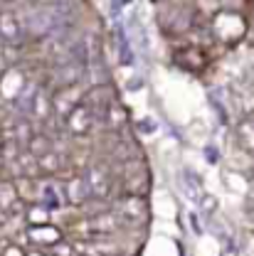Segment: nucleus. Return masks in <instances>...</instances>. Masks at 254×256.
Returning <instances> with one entry per match:
<instances>
[{
    "instance_id": "obj_9",
    "label": "nucleus",
    "mask_w": 254,
    "mask_h": 256,
    "mask_svg": "<svg viewBox=\"0 0 254 256\" xmlns=\"http://www.w3.org/2000/svg\"><path fill=\"white\" fill-rule=\"evenodd\" d=\"M114 226H116V217H114L111 212L96 214L94 220L89 222V229H92V232H104V234H106V232H111Z\"/></svg>"
},
{
    "instance_id": "obj_1",
    "label": "nucleus",
    "mask_w": 254,
    "mask_h": 256,
    "mask_svg": "<svg viewBox=\"0 0 254 256\" xmlns=\"http://www.w3.org/2000/svg\"><path fill=\"white\" fill-rule=\"evenodd\" d=\"M64 124L69 128V133H74V136H87V133L92 130V126H94V111L87 108L84 101H79V104L64 116Z\"/></svg>"
},
{
    "instance_id": "obj_11",
    "label": "nucleus",
    "mask_w": 254,
    "mask_h": 256,
    "mask_svg": "<svg viewBox=\"0 0 254 256\" xmlns=\"http://www.w3.org/2000/svg\"><path fill=\"white\" fill-rule=\"evenodd\" d=\"M50 249H52V256H74V249H72V244H64L62 239H60L57 244H52Z\"/></svg>"
},
{
    "instance_id": "obj_10",
    "label": "nucleus",
    "mask_w": 254,
    "mask_h": 256,
    "mask_svg": "<svg viewBox=\"0 0 254 256\" xmlns=\"http://www.w3.org/2000/svg\"><path fill=\"white\" fill-rule=\"evenodd\" d=\"M30 222L32 224H45L50 222V214H47V204H35V207H30Z\"/></svg>"
},
{
    "instance_id": "obj_5",
    "label": "nucleus",
    "mask_w": 254,
    "mask_h": 256,
    "mask_svg": "<svg viewBox=\"0 0 254 256\" xmlns=\"http://www.w3.org/2000/svg\"><path fill=\"white\" fill-rule=\"evenodd\" d=\"M234 136H237V146H239L244 153L254 156V114H249L247 118L239 121Z\"/></svg>"
},
{
    "instance_id": "obj_13",
    "label": "nucleus",
    "mask_w": 254,
    "mask_h": 256,
    "mask_svg": "<svg viewBox=\"0 0 254 256\" xmlns=\"http://www.w3.org/2000/svg\"><path fill=\"white\" fill-rule=\"evenodd\" d=\"M5 256H25V254H23L18 246H8V249H5Z\"/></svg>"
},
{
    "instance_id": "obj_12",
    "label": "nucleus",
    "mask_w": 254,
    "mask_h": 256,
    "mask_svg": "<svg viewBox=\"0 0 254 256\" xmlns=\"http://www.w3.org/2000/svg\"><path fill=\"white\" fill-rule=\"evenodd\" d=\"M215 207H217V200L215 197H202V210L205 212H212Z\"/></svg>"
},
{
    "instance_id": "obj_6",
    "label": "nucleus",
    "mask_w": 254,
    "mask_h": 256,
    "mask_svg": "<svg viewBox=\"0 0 254 256\" xmlns=\"http://www.w3.org/2000/svg\"><path fill=\"white\" fill-rule=\"evenodd\" d=\"M84 180H87V188H89V194H92V197H104V194L109 192V178H106V172H101V170H96V168L89 170V175H87Z\"/></svg>"
},
{
    "instance_id": "obj_3",
    "label": "nucleus",
    "mask_w": 254,
    "mask_h": 256,
    "mask_svg": "<svg viewBox=\"0 0 254 256\" xmlns=\"http://www.w3.org/2000/svg\"><path fill=\"white\" fill-rule=\"evenodd\" d=\"M28 236L35 246H52L62 239V232L55 226V224L45 222V224H32L28 229Z\"/></svg>"
},
{
    "instance_id": "obj_14",
    "label": "nucleus",
    "mask_w": 254,
    "mask_h": 256,
    "mask_svg": "<svg viewBox=\"0 0 254 256\" xmlns=\"http://www.w3.org/2000/svg\"><path fill=\"white\" fill-rule=\"evenodd\" d=\"M25 256H45V254H42V252H28Z\"/></svg>"
},
{
    "instance_id": "obj_4",
    "label": "nucleus",
    "mask_w": 254,
    "mask_h": 256,
    "mask_svg": "<svg viewBox=\"0 0 254 256\" xmlns=\"http://www.w3.org/2000/svg\"><path fill=\"white\" fill-rule=\"evenodd\" d=\"M92 194H89V188H87V180L82 175H74L67 185H64V200L72 202V204H82L87 202Z\"/></svg>"
},
{
    "instance_id": "obj_7",
    "label": "nucleus",
    "mask_w": 254,
    "mask_h": 256,
    "mask_svg": "<svg viewBox=\"0 0 254 256\" xmlns=\"http://www.w3.org/2000/svg\"><path fill=\"white\" fill-rule=\"evenodd\" d=\"M30 111L37 116V118H47V116H52V98L50 94L42 89V92H37V94L32 96V104H30Z\"/></svg>"
},
{
    "instance_id": "obj_8",
    "label": "nucleus",
    "mask_w": 254,
    "mask_h": 256,
    "mask_svg": "<svg viewBox=\"0 0 254 256\" xmlns=\"http://www.w3.org/2000/svg\"><path fill=\"white\" fill-rule=\"evenodd\" d=\"M20 200H18V192L13 188V182H3L0 185V210L3 212H10L13 210V204H18Z\"/></svg>"
},
{
    "instance_id": "obj_2",
    "label": "nucleus",
    "mask_w": 254,
    "mask_h": 256,
    "mask_svg": "<svg viewBox=\"0 0 254 256\" xmlns=\"http://www.w3.org/2000/svg\"><path fill=\"white\" fill-rule=\"evenodd\" d=\"M0 37H3L8 44H20V42H25V37H28L23 20H20L15 12H10V10H0Z\"/></svg>"
}]
</instances>
